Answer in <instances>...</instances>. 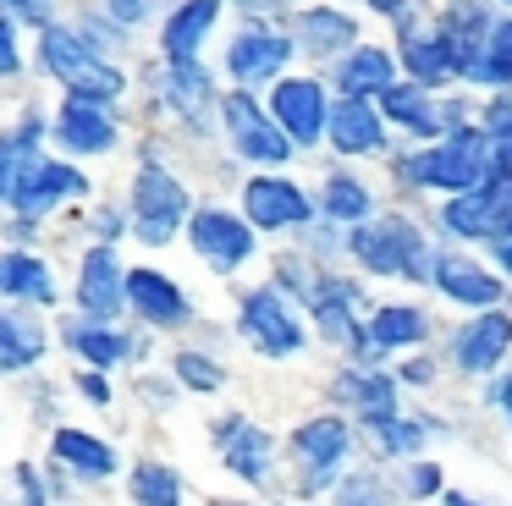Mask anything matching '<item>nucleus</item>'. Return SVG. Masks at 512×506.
Masks as SVG:
<instances>
[{
  "label": "nucleus",
  "mask_w": 512,
  "mask_h": 506,
  "mask_svg": "<svg viewBox=\"0 0 512 506\" xmlns=\"http://www.w3.org/2000/svg\"><path fill=\"white\" fill-rule=\"evenodd\" d=\"M375 6H380V11H402V0H375Z\"/></svg>",
  "instance_id": "obj_43"
},
{
  "label": "nucleus",
  "mask_w": 512,
  "mask_h": 506,
  "mask_svg": "<svg viewBox=\"0 0 512 506\" xmlns=\"http://www.w3.org/2000/svg\"><path fill=\"white\" fill-rule=\"evenodd\" d=\"M292 446H298L314 468H331V462L347 451V424L342 418H314V424H303L298 435H292Z\"/></svg>",
  "instance_id": "obj_22"
},
{
  "label": "nucleus",
  "mask_w": 512,
  "mask_h": 506,
  "mask_svg": "<svg viewBox=\"0 0 512 506\" xmlns=\"http://www.w3.org/2000/svg\"><path fill=\"white\" fill-rule=\"evenodd\" d=\"M408 66L419 83H446V77L457 72V55L452 44H446V33H435V39H413L408 44Z\"/></svg>",
  "instance_id": "obj_26"
},
{
  "label": "nucleus",
  "mask_w": 512,
  "mask_h": 506,
  "mask_svg": "<svg viewBox=\"0 0 512 506\" xmlns=\"http://www.w3.org/2000/svg\"><path fill=\"white\" fill-rule=\"evenodd\" d=\"M193 248H199L215 270H237V264L254 253V231L237 215H226V209H204V215L193 220Z\"/></svg>",
  "instance_id": "obj_6"
},
{
  "label": "nucleus",
  "mask_w": 512,
  "mask_h": 506,
  "mask_svg": "<svg viewBox=\"0 0 512 506\" xmlns=\"http://www.w3.org/2000/svg\"><path fill=\"white\" fill-rule=\"evenodd\" d=\"M83 187H89V182H83L72 165L39 160V165H28V171L17 176V187H12V198H6V204H17L23 215H45V209H56L61 198L83 193Z\"/></svg>",
  "instance_id": "obj_7"
},
{
  "label": "nucleus",
  "mask_w": 512,
  "mask_h": 506,
  "mask_svg": "<svg viewBox=\"0 0 512 506\" xmlns=\"http://www.w3.org/2000/svg\"><path fill=\"white\" fill-rule=\"evenodd\" d=\"M67 341L83 352V358H94L105 369V363H116V358H127V341L122 336H111V330H94V325H72L67 330Z\"/></svg>",
  "instance_id": "obj_30"
},
{
  "label": "nucleus",
  "mask_w": 512,
  "mask_h": 506,
  "mask_svg": "<svg viewBox=\"0 0 512 506\" xmlns=\"http://www.w3.org/2000/svg\"><path fill=\"white\" fill-rule=\"evenodd\" d=\"M133 501L138 506H182V484L166 462H138L133 468Z\"/></svg>",
  "instance_id": "obj_25"
},
{
  "label": "nucleus",
  "mask_w": 512,
  "mask_h": 506,
  "mask_svg": "<svg viewBox=\"0 0 512 506\" xmlns=\"http://www.w3.org/2000/svg\"><path fill=\"white\" fill-rule=\"evenodd\" d=\"M39 61H45V72H56L61 83L72 88V94H83V99H116L122 94V72L116 66H105L100 55H89L72 33H61V28H50L45 39H39Z\"/></svg>",
  "instance_id": "obj_1"
},
{
  "label": "nucleus",
  "mask_w": 512,
  "mask_h": 506,
  "mask_svg": "<svg viewBox=\"0 0 512 506\" xmlns=\"http://www.w3.org/2000/svg\"><path fill=\"white\" fill-rule=\"evenodd\" d=\"M127 303H133L149 325H177V319H188L182 292L160 270H133V275H127Z\"/></svg>",
  "instance_id": "obj_13"
},
{
  "label": "nucleus",
  "mask_w": 512,
  "mask_h": 506,
  "mask_svg": "<svg viewBox=\"0 0 512 506\" xmlns=\"http://www.w3.org/2000/svg\"><path fill=\"white\" fill-rule=\"evenodd\" d=\"M435 281H441V292L457 297V303H496L501 297L496 275H485L479 264H468L463 253H446V259L435 264Z\"/></svg>",
  "instance_id": "obj_18"
},
{
  "label": "nucleus",
  "mask_w": 512,
  "mask_h": 506,
  "mask_svg": "<svg viewBox=\"0 0 512 506\" xmlns=\"http://www.w3.org/2000/svg\"><path fill=\"white\" fill-rule=\"evenodd\" d=\"M292 44L281 39V33H243V39L232 44V55H226V66H232L243 83H259V77H270L276 66H287Z\"/></svg>",
  "instance_id": "obj_15"
},
{
  "label": "nucleus",
  "mask_w": 512,
  "mask_h": 506,
  "mask_svg": "<svg viewBox=\"0 0 512 506\" xmlns=\"http://www.w3.org/2000/svg\"><path fill=\"white\" fill-rule=\"evenodd\" d=\"M496 259H501V270L512 275V226H507V231H496Z\"/></svg>",
  "instance_id": "obj_39"
},
{
  "label": "nucleus",
  "mask_w": 512,
  "mask_h": 506,
  "mask_svg": "<svg viewBox=\"0 0 512 506\" xmlns=\"http://www.w3.org/2000/svg\"><path fill=\"white\" fill-rule=\"evenodd\" d=\"M243 198L254 226H298V220H309V198L292 182H248Z\"/></svg>",
  "instance_id": "obj_14"
},
{
  "label": "nucleus",
  "mask_w": 512,
  "mask_h": 506,
  "mask_svg": "<svg viewBox=\"0 0 512 506\" xmlns=\"http://www.w3.org/2000/svg\"><path fill=\"white\" fill-rule=\"evenodd\" d=\"M490 138H496V160L512 171V105H490Z\"/></svg>",
  "instance_id": "obj_35"
},
{
  "label": "nucleus",
  "mask_w": 512,
  "mask_h": 506,
  "mask_svg": "<svg viewBox=\"0 0 512 506\" xmlns=\"http://www.w3.org/2000/svg\"><path fill=\"white\" fill-rule=\"evenodd\" d=\"M325 209H331L336 220H358V215H369V193L353 176H331V182H325Z\"/></svg>",
  "instance_id": "obj_32"
},
{
  "label": "nucleus",
  "mask_w": 512,
  "mask_h": 506,
  "mask_svg": "<svg viewBox=\"0 0 512 506\" xmlns=\"http://www.w3.org/2000/svg\"><path fill=\"white\" fill-rule=\"evenodd\" d=\"M56 132H61V143L78 149V154H100V149H111V143H116V127H111V116L100 110V99H83V94L67 99Z\"/></svg>",
  "instance_id": "obj_10"
},
{
  "label": "nucleus",
  "mask_w": 512,
  "mask_h": 506,
  "mask_svg": "<svg viewBox=\"0 0 512 506\" xmlns=\"http://www.w3.org/2000/svg\"><path fill=\"white\" fill-rule=\"evenodd\" d=\"M485 77H512V22H501V28H496V39H490Z\"/></svg>",
  "instance_id": "obj_36"
},
{
  "label": "nucleus",
  "mask_w": 512,
  "mask_h": 506,
  "mask_svg": "<svg viewBox=\"0 0 512 506\" xmlns=\"http://www.w3.org/2000/svg\"><path fill=\"white\" fill-rule=\"evenodd\" d=\"M413 176H419V182H430V187H457V193H468V187L485 176V138L463 132L457 143H441V149L419 154Z\"/></svg>",
  "instance_id": "obj_4"
},
{
  "label": "nucleus",
  "mask_w": 512,
  "mask_h": 506,
  "mask_svg": "<svg viewBox=\"0 0 512 506\" xmlns=\"http://www.w3.org/2000/svg\"><path fill=\"white\" fill-rule=\"evenodd\" d=\"M507 347H512V319L507 314H485V319H474V325L463 330V341H457V363H463L468 374H490Z\"/></svg>",
  "instance_id": "obj_12"
},
{
  "label": "nucleus",
  "mask_w": 512,
  "mask_h": 506,
  "mask_svg": "<svg viewBox=\"0 0 512 506\" xmlns=\"http://www.w3.org/2000/svg\"><path fill=\"white\" fill-rule=\"evenodd\" d=\"M116 11H122V17H138V11H144V0H111Z\"/></svg>",
  "instance_id": "obj_42"
},
{
  "label": "nucleus",
  "mask_w": 512,
  "mask_h": 506,
  "mask_svg": "<svg viewBox=\"0 0 512 506\" xmlns=\"http://www.w3.org/2000/svg\"><path fill=\"white\" fill-rule=\"evenodd\" d=\"M369 330H375V347H408L424 336V314L419 308H380Z\"/></svg>",
  "instance_id": "obj_28"
},
{
  "label": "nucleus",
  "mask_w": 512,
  "mask_h": 506,
  "mask_svg": "<svg viewBox=\"0 0 512 506\" xmlns=\"http://www.w3.org/2000/svg\"><path fill=\"white\" fill-rule=\"evenodd\" d=\"M0 72L12 77L17 72V44H12V22L0 17Z\"/></svg>",
  "instance_id": "obj_38"
},
{
  "label": "nucleus",
  "mask_w": 512,
  "mask_h": 506,
  "mask_svg": "<svg viewBox=\"0 0 512 506\" xmlns=\"http://www.w3.org/2000/svg\"><path fill=\"white\" fill-rule=\"evenodd\" d=\"M0 6L12 11V17H23V22H45L50 0H0Z\"/></svg>",
  "instance_id": "obj_37"
},
{
  "label": "nucleus",
  "mask_w": 512,
  "mask_h": 506,
  "mask_svg": "<svg viewBox=\"0 0 512 506\" xmlns=\"http://www.w3.org/2000/svg\"><path fill=\"white\" fill-rule=\"evenodd\" d=\"M122 270H116V253L111 248H94L89 259H83V281H78V303L89 308L94 319H111L116 308H122Z\"/></svg>",
  "instance_id": "obj_11"
},
{
  "label": "nucleus",
  "mask_w": 512,
  "mask_h": 506,
  "mask_svg": "<svg viewBox=\"0 0 512 506\" xmlns=\"http://www.w3.org/2000/svg\"><path fill=\"white\" fill-rule=\"evenodd\" d=\"M226 127H232V138H237V149L248 154V160H287V138H281L276 127H270L265 116H259V105L248 94H232L226 99Z\"/></svg>",
  "instance_id": "obj_8"
},
{
  "label": "nucleus",
  "mask_w": 512,
  "mask_h": 506,
  "mask_svg": "<svg viewBox=\"0 0 512 506\" xmlns=\"http://www.w3.org/2000/svg\"><path fill=\"white\" fill-rule=\"evenodd\" d=\"M331 138H336L342 154H369V149H380V116L364 105V99L347 94L342 105L331 110Z\"/></svg>",
  "instance_id": "obj_17"
},
{
  "label": "nucleus",
  "mask_w": 512,
  "mask_h": 506,
  "mask_svg": "<svg viewBox=\"0 0 512 506\" xmlns=\"http://www.w3.org/2000/svg\"><path fill=\"white\" fill-rule=\"evenodd\" d=\"M78 385H83V396H94V402H105V396H111V385H105L100 374H83Z\"/></svg>",
  "instance_id": "obj_40"
},
{
  "label": "nucleus",
  "mask_w": 512,
  "mask_h": 506,
  "mask_svg": "<svg viewBox=\"0 0 512 506\" xmlns=\"http://www.w3.org/2000/svg\"><path fill=\"white\" fill-rule=\"evenodd\" d=\"M446 506H474V501H463V495H452V501H446Z\"/></svg>",
  "instance_id": "obj_45"
},
{
  "label": "nucleus",
  "mask_w": 512,
  "mask_h": 506,
  "mask_svg": "<svg viewBox=\"0 0 512 506\" xmlns=\"http://www.w3.org/2000/svg\"><path fill=\"white\" fill-rule=\"evenodd\" d=\"M353 253L369 264V270H380V275H397V270L419 275L424 270V264H419V231H413L408 220H380V226H364L353 237Z\"/></svg>",
  "instance_id": "obj_3"
},
{
  "label": "nucleus",
  "mask_w": 512,
  "mask_h": 506,
  "mask_svg": "<svg viewBox=\"0 0 512 506\" xmlns=\"http://www.w3.org/2000/svg\"><path fill=\"white\" fill-rule=\"evenodd\" d=\"M342 88H347L353 99L386 94V88H391V55H386V50H358L353 61L342 66Z\"/></svg>",
  "instance_id": "obj_24"
},
{
  "label": "nucleus",
  "mask_w": 512,
  "mask_h": 506,
  "mask_svg": "<svg viewBox=\"0 0 512 506\" xmlns=\"http://www.w3.org/2000/svg\"><path fill=\"white\" fill-rule=\"evenodd\" d=\"M34 138H39V121H28L17 138H0V198H12V187H17V176H23V165H28Z\"/></svg>",
  "instance_id": "obj_29"
},
{
  "label": "nucleus",
  "mask_w": 512,
  "mask_h": 506,
  "mask_svg": "<svg viewBox=\"0 0 512 506\" xmlns=\"http://www.w3.org/2000/svg\"><path fill=\"white\" fill-rule=\"evenodd\" d=\"M386 110H391L397 121H408V127H435L430 99H424L419 88H386Z\"/></svg>",
  "instance_id": "obj_33"
},
{
  "label": "nucleus",
  "mask_w": 512,
  "mask_h": 506,
  "mask_svg": "<svg viewBox=\"0 0 512 506\" xmlns=\"http://www.w3.org/2000/svg\"><path fill=\"white\" fill-rule=\"evenodd\" d=\"M39 352H45V330H39L34 319L0 314V374H12V369H23V363H34Z\"/></svg>",
  "instance_id": "obj_21"
},
{
  "label": "nucleus",
  "mask_w": 512,
  "mask_h": 506,
  "mask_svg": "<svg viewBox=\"0 0 512 506\" xmlns=\"http://www.w3.org/2000/svg\"><path fill=\"white\" fill-rule=\"evenodd\" d=\"M56 462H72L78 473H94V479H105V473L116 468L111 446H105V440L78 435V429H61V435H56Z\"/></svg>",
  "instance_id": "obj_23"
},
{
  "label": "nucleus",
  "mask_w": 512,
  "mask_h": 506,
  "mask_svg": "<svg viewBox=\"0 0 512 506\" xmlns=\"http://www.w3.org/2000/svg\"><path fill=\"white\" fill-rule=\"evenodd\" d=\"M221 446H226V468L243 473L248 484H265V457H270V435H265V429L232 418V424L221 429Z\"/></svg>",
  "instance_id": "obj_16"
},
{
  "label": "nucleus",
  "mask_w": 512,
  "mask_h": 506,
  "mask_svg": "<svg viewBox=\"0 0 512 506\" xmlns=\"http://www.w3.org/2000/svg\"><path fill=\"white\" fill-rule=\"evenodd\" d=\"M336 391L347 396V402H358V413L364 418H391V380H380V374H347Z\"/></svg>",
  "instance_id": "obj_27"
},
{
  "label": "nucleus",
  "mask_w": 512,
  "mask_h": 506,
  "mask_svg": "<svg viewBox=\"0 0 512 506\" xmlns=\"http://www.w3.org/2000/svg\"><path fill=\"white\" fill-rule=\"evenodd\" d=\"M501 402H507V413H512V374H507V391H501Z\"/></svg>",
  "instance_id": "obj_44"
},
{
  "label": "nucleus",
  "mask_w": 512,
  "mask_h": 506,
  "mask_svg": "<svg viewBox=\"0 0 512 506\" xmlns=\"http://www.w3.org/2000/svg\"><path fill=\"white\" fill-rule=\"evenodd\" d=\"M402 374H408L413 385H430V374H435V369H430V363H408V369H402Z\"/></svg>",
  "instance_id": "obj_41"
},
{
  "label": "nucleus",
  "mask_w": 512,
  "mask_h": 506,
  "mask_svg": "<svg viewBox=\"0 0 512 506\" xmlns=\"http://www.w3.org/2000/svg\"><path fill=\"white\" fill-rule=\"evenodd\" d=\"M177 380L193 385V391H215V385H221V369H215L210 358H199V352H182V358H177Z\"/></svg>",
  "instance_id": "obj_34"
},
{
  "label": "nucleus",
  "mask_w": 512,
  "mask_h": 506,
  "mask_svg": "<svg viewBox=\"0 0 512 506\" xmlns=\"http://www.w3.org/2000/svg\"><path fill=\"white\" fill-rule=\"evenodd\" d=\"M215 11H221V0H188V6L166 22V55L171 61H193V50H199V39L210 33Z\"/></svg>",
  "instance_id": "obj_19"
},
{
  "label": "nucleus",
  "mask_w": 512,
  "mask_h": 506,
  "mask_svg": "<svg viewBox=\"0 0 512 506\" xmlns=\"http://www.w3.org/2000/svg\"><path fill=\"white\" fill-rule=\"evenodd\" d=\"M243 330H248V341H254L259 352H270V358H287V352L303 347L298 319L281 308L276 292H254V297H248V303H243Z\"/></svg>",
  "instance_id": "obj_5"
},
{
  "label": "nucleus",
  "mask_w": 512,
  "mask_h": 506,
  "mask_svg": "<svg viewBox=\"0 0 512 506\" xmlns=\"http://www.w3.org/2000/svg\"><path fill=\"white\" fill-rule=\"evenodd\" d=\"M353 39V22L336 17V11H314V17H303V44L309 50H336V44Z\"/></svg>",
  "instance_id": "obj_31"
},
{
  "label": "nucleus",
  "mask_w": 512,
  "mask_h": 506,
  "mask_svg": "<svg viewBox=\"0 0 512 506\" xmlns=\"http://www.w3.org/2000/svg\"><path fill=\"white\" fill-rule=\"evenodd\" d=\"M276 121L292 132L298 143H314L325 132V94H320V83H309V77H292V83H281L276 88Z\"/></svg>",
  "instance_id": "obj_9"
},
{
  "label": "nucleus",
  "mask_w": 512,
  "mask_h": 506,
  "mask_svg": "<svg viewBox=\"0 0 512 506\" xmlns=\"http://www.w3.org/2000/svg\"><path fill=\"white\" fill-rule=\"evenodd\" d=\"M0 292L50 303V297H56V286H50V270L34 259V253H0Z\"/></svg>",
  "instance_id": "obj_20"
},
{
  "label": "nucleus",
  "mask_w": 512,
  "mask_h": 506,
  "mask_svg": "<svg viewBox=\"0 0 512 506\" xmlns=\"http://www.w3.org/2000/svg\"><path fill=\"white\" fill-rule=\"evenodd\" d=\"M188 215V193H182L177 176H166L160 165H144L138 171V187H133V226L144 242H171V231L182 226Z\"/></svg>",
  "instance_id": "obj_2"
}]
</instances>
